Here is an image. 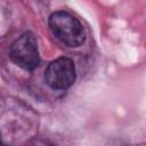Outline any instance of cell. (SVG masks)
<instances>
[{
	"label": "cell",
	"instance_id": "cell-1",
	"mask_svg": "<svg viewBox=\"0 0 146 146\" xmlns=\"http://www.w3.org/2000/svg\"><path fill=\"white\" fill-rule=\"evenodd\" d=\"M48 25L52 34L68 47H79L86 40L82 24L70 13L59 10L49 16Z\"/></svg>",
	"mask_w": 146,
	"mask_h": 146
},
{
	"label": "cell",
	"instance_id": "cell-2",
	"mask_svg": "<svg viewBox=\"0 0 146 146\" xmlns=\"http://www.w3.org/2000/svg\"><path fill=\"white\" fill-rule=\"evenodd\" d=\"M10 59L19 67L26 71L34 70L39 63V51L35 36L32 32H25L18 36L10 46Z\"/></svg>",
	"mask_w": 146,
	"mask_h": 146
},
{
	"label": "cell",
	"instance_id": "cell-3",
	"mask_svg": "<svg viewBox=\"0 0 146 146\" xmlns=\"http://www.w3.org/2000/svg\"><path fill=\"white\" fill-rule=\"evenodd\" d=\"M75 66L72 59L67 57H59L52 60L46 72L44 80L51 89L62 90L71 87L75 81Z\"/></svg>",
	"mask_w": 146,
	"mask_h": 146
},
{
	"label": "cell",
	"instance_id": "cell-4",
	"mask_svg": "<svg viewBox=\"0 0 146 146\" xmlns=\"http://www.w3.org/2000/svg\"><path fill=\"white\" fill-rule=\"evenodd\" d=\"M0 143H1V133H0Z\"/></svg>",
	"mask_w": 146,
	"mask_h": 146
}]
</instances>
